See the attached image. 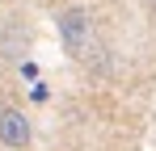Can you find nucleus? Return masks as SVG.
Wrapping results in <instances>:
<instances>
[{
	"mask_svg": "<svg viewBox=\"0 0 156 151\" xmlns=\"http://www.w3.org/2000/svg\"><path fill=\"white\" fill-rule=\"evenodd\" d=\"M55 29H59V42L68 55L84 59V50L93 46V13L84 4H68L59 17H55Z\"/></svg>",
	"mask_w": 156,
	"mask_h": 151,
	"instance_id": "obj_1",
	"label": "nucleus"
},
{
	"mask_svg": "<svg viewBox=\"0 0 156 151\" xmlns=\"http://www.w3.org/2000/svg\"><path fill=\"white\" fill-rule=\"evenodd\" d=\"M30 139H34V130H30V118L21 109H13V105H4L0 109V143L13 151H26Z\"/></svg>",
	"mask_w": 156,
	"mask_h": 151,
	"instance_id": "obj_2",
	"label": "nucleus"
}]
</instances>
